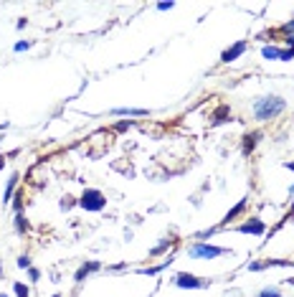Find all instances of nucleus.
<instances>
[{
	"label": "nucleus",
	"instance_id": "22",
	"mask_svg": "<svg viewBox=\"0 0 294 297\" xmlns=\"http://www.w3.org/2000/svg\"><path fill=\"white\" fill-rule=\"evenodd\" d=\"M281 31H284L286 36H291V33H294V21H289V23H284V28H281Z\"/></svg>",
	"mask_w": 294,
	"mask_h": 297
},
{
	"label": "nucleus",
	"instance_id": "27",
	"mask_svg": "<svg viewBox=\"0 0 294 297\" xmlns=\"http://www.w3.org/2000/svg\"><path fill=\"white\" fill-rule=\"evenodd\" d=\"M284 168H289V171H294V163H286V165H284Z\"/></svg>",
	"mask_w": 294,
	"mask_h": 297
},
{
	"label": "nucleus",
	"instance_id": "31",
	"mask_svg": "<svg viewBox=\"0 0 294 297\" xmlns=\"http://www.w3.org/2000/svg\"><path fill=\"white\" fill-rule=\"evenodd\" d=\"M54 297H61V294H54Z\"/></svg>",
	"mask_w": 294,
	"mask_h": 297
},
{
	"label": "nucleus",
	"instance_id": "13",
	"mask_svg": "<svg viewBox=\"0 0 294 297\" xmlns=\"http://www.w3.org/2000/svg\"><path fill=\"white\" fill-rule=\"evenodd\" d=\"M16 186H18V173H13V176H11V181H8V186H6V193H3V203H8V201L13 198Z\"/></svg>",
	"mask_w": 294,
	"mask_h": 297
},
{
	"label": "nucleus",
	"instance_id": "19",
	"mask_svg": "<svg viewBox=\"0 0 294 297\" xmlns=\"http://www.w3.org/2000/svg\"><path fill=\"white\" fill-rule=\"evenodd\" d=\"M16 229H18V231H21V234H23V231H26V219H23V216H21V214H16Z\"/></svg>",
	"mask_w": 294,
	"mask_h": 297
},
{
	"label": "nucleus",
	"instance_id": "5",
	"mask_svg": "<svg viewBox=\"0 0 294 297\" xmlns=\"http://www.w3.org/2000/svg\"><path fill=\"white\" fill-rule=\"evenodd\" d=\"M246 49H249V44H246V41H238V44H233L231 49H226V51L221 54V61H223V64H231V61H236L238 56H243Z\"/></svg>",
	"mask_w": 294,
	"mask_h": 297
},
{
	"label": "nucleus",
	"instance_id": "24",
	"mask_svg": "<svg viewBox=\"0 0 294 297\" xmlns=\"http://www.w3.org/2000/svg\"><path fill=\"white\" fill-rule=\"evenodd\" d=\"M16 214H21V208H23V196H16Z\"/></svg>",
	"mask_w": 294,
	"mask_h": 297
},
{
	"label": "nucleus",
	"instance_id": "15",
	"mask_svg": "<svg viewBox=\"0 0 294 297\" xmlns=\"http://www.w3.org/2000/svg\"><path fill=\"white\" fill-rule=\"evenodd\" d=\"M173 244H175V241H170V239H163L158 246H153V249H150V257H160V254H163V251H168Z\"/></svg>",
	"mask_w": 294,
	"mask_h": 297
},
{
	"label": "nucleus",
	"instance_id": "29",
	"mask_svg": "<svg viewBox=\"0 0 294 297\" xmlns=\"http://www.w3.org/2000/svg\"><path fill=\"white\" fill-rule=\"evenodd\" d=\"M3 163H6V158H0V168H3Z\"/></svg>",
	"mask_w": 294,
	"mask_h": 297
},
{
	"label": "nucleus",
	"instance_id": "6",
	"mask_svg": "<svg viewBox=\"0 0 294 297\" xmlns=\"http://www.w3.org/2000/svg\"><path fill=\"white\" fill-rule=\"evenodd\" d=\"M238 231H241V234H251V236H261V234L266 231V226H264V221H259V219H249L246 224L238 226Z\"/></svg>",
	"mask_w": 294,
	"mask_h": 297
},
{
	"label": "nucleus",
	"instance_id": "10",
	"mask_svg": "<svg viewBox=\"0 0 294 297\" xmlns=\"http://www.w3.org/2000/svg\"><path fill=\"white\" fill-rule=\"evenodd\" d=\"M112 114H117V117H142V114H147V109H134V107H117Z\"/></svg>",
	"mask_w": 294,
	"mask_h": 297
},
{
	"label": "nucleus",
	"instance_id": "8",
	"mask_svg": "<svg viewBox=\"0 0 294 297\" xmlns=\"http://www.w3.org/2000/svg\"><path fill=\"white\" fill-rule=\"evenodd\" d=\"M99 269H102V264H99V262H89V264H81V267L76 269L74 279H76V282H81L84 277H89L91 272H99Z\"/></svg>",
	"mask_w": 294,
	"mask_h": 297
},
{
	"label": "nucleus",
	"instance_id": "12",
	"mask_svg": "<svg viewBox=\"0 0 294 297\" xmlns=\"http://www.w3.org/2000/svg\"><path fill=\"white\" fill-rule=\"evenodd\" d=\"M261 56L269 59V61H279V59H281V49H276V46H264V49H261Z\"/></svg>",
	"mask_w": 294,
	"mask_h": 297
},
{
	"label": "nucleus",
	"instance_id": "2",
	"mask_svg": "<svg viewBox=\"0 0 294 297\" xmlns=\"http://www.w3.org/2000/svg\"><path fill=\"white\" fill-rule=\"evenodd\" d=\"M188 254H190L193 259H216V257L226 254V249L213 246V244H206V241H195V244L188 249Z\"/></svg>",
	"mask_w": 294,
	"mask_h": 297
},
{
	"label": "nucleus",
	"instance_id": "20",
	"mask_svg": "<svg viewBox=\"0 0 294 297\" xmlns=\"http://www.w3.org/2000/svg\"><path fill=\"white\" fill-rule=\"evenodd\" d=\"M18 267H21V269H31V257H26V254L18 257Z\"/></svg>",
	"mask_w": 294,
	"mask_h": 297
},
{
	"label": "nucleus",
	"instance_id": "21",
	"mask_svg": "<svg viewBox=\"0 0 294 297\" xmlns=\"http://www.w3.org/2000/svg\"><path fill=\"white\" fill-rule=\"evenodd\" d=\"M28 49H31V41H18V44H16V51H18V54H21V51H28Z\"/></svg>",
	"mask_w": 294,
	"mask_h": 297
},
{
	"label": "nucleus",
	"instance_id": "28",
	"mask_svg": "<svg viewBox=\"0 0 294 297\" xmlns=\"http://www.w3.org/2000/svg\"><path fill=\"white\" fill-rule=\"evenodd\" d=\"M286 282H289V284H291V287H294V277H289V279H286Z\"/></svg>",
	"mask_w": 294,
	"mask_h": 297
},
{
	"label": "nucleus",
	"instance_id": "9",
	"mask_svg": "<svg viewBox=\"0 0 294 297\" xmlns=\"http://www.w3.org/2000/svg\"><path fill=\"white\" fill-rule=\"evenodd\" d=\"M231 119V109L223 104V107H218L216 112H213V117H211V124H223V122H228Z\"/></svg>",
	"mask_w": 294,
	"mask_h": 297
},
{
	"label": "nucleus",
	"instance_id": "11",
	"mask_svg": "<svg viewBox=\"0 0 294 297\" xmlns=\"http://www.w3.org/2000/svg\"><path fill=\"white\" fill-rule=\"evenodd\" d=\"M259 137H261V132H251V135H246V137H243V153H246V155H249V153H254V147H256Z\"/></svg>",
	"mask_w": 294,
	"mask_h": 297
},
{
	"label": "nucleus",
	"instance_id": "16",
	"mask_svg": "<svg viewBox=\"0 0 294 297\" xmlns=\"http://www.w3.org/2000/svg\"><path fill=\"white\" fill-rule=\"evenodd\" d=\"M13 289H16V294H18V297H31V292H28V287H26L23 282H16V284H13Z\"/></svg>",
	"mask_w": 294,
	"mask_h": 297
},
{
	"label": "nucleus",
	"instance_id": "23",
	"mask_svg": "<svg viewBox=\"0 0 294 297\" xmlns=\"http://www.w3.org/2000/svg\"><path fill=\"white\" fill-rule=\"evenodd\" d=\"M175 3H158V11H173Z\"/></svg>",
	"mask_w": 294,
	"mask_h": 297
},
{
	"label": "nucleus",
	"instance_id": "14",
	"mask_svg": "<svg viewBox=\"0 0 294 297\" xmlns=\"http://www.w3.org/2000/svg\"><path fill=\"white\" fill-rule=\"evenodd\" d=\"M243 208H246V198H243V201H238V203H236V206H233V208H231V211L226 214L223 224H228V221H233L236 216H241V214H243Z\"/></svg>",
	"mask_w": 294,
	"mask_h": 297
},
{
	"label": "nucleus",
	"instance_id": "7",
	"mask_svg": "<svg viewBox=\"0 0 294 297\" xmlns=\"http://www.w3.org/2000/svg\"><path fill=\"white\" fill-rule=\"evenodd\" d=\"M294 262H286V259H264V262H251L249 269L251 272H259V269H266V267H291Z\"/></svg>",
	"mask_w": 294,
	"mask_h": 297
},
{
	"label": "nucleus",
	"instance_id": "26",
	"mask_svg": "<svg viewBox=\"0 0 294 297\" xmlns=\"http://www.w3.org/2000/svg\"><path fill=\"white\" fill-rule=\"evenodd\" d=\"M286 44H289V49H294V33H291V36H286Z\"/></svg>",
	"mask_w": 294,
	"mask_h": 297
},
{
	"label": "nucleus",
	"instance_id": "17",
	"mask_svg": "<svg viewBox=\"0 0 294 297\" xmlns=\"http://www.w3.org/2000/svg\"><path fill=\"white\" fill-rule=\"evenodd\" d=\"M259 297H281V292L274 289V287H264V289L259 292Z\"/></svg>",
	"mask_w": 294,
	"mask_h": 297
},
{
	"label": "nucleus",
	"instance_id": "25",
	"mask_svg": "<svg viewBox=\"0 0 294 297\" xmlns=\"http://www.w3.org/2000/svg\"><path fill=\"white\" fill-rule=\"evenodd\" d=\"M28 277H31V279H33V282H36V279H38V277H41V272H38V269H36V267H31V269H28Z\"/></svg>",
	"mask_w": 294,
	"mask_h": 297
},
{
	"label": "nucleus",
	"instance_id": "18",
	"mask_svg": "<svg viewBox=\"0 0 294 297\" xmlns=\"http://www.w3.org/2000/svg\"><path fill=\"white\" fill-rule=\"evenodd\" d=\"M132 124H134L132 119H127V122H117V124H114V130H117V132H124V130H129Z\"/></svg>",
	"mask_w": 294,
	"mask_h": 297
},
{
	"label": "nucleus",
	"instance_id": "3",
	"mask_svg": "<svg viewBox=\"0 0 294 297\" xmlns=\"http://www.w3.org/2000/svg\"><path fill=\"white\" fill-rule=\"evenodd\" d=\"M79 206H81V208H86V211H102V208L107 206V198H104V193H102V191L89 188V191H84V196H81Z\"/></svg>",
	"mask_w": 294,
	"mask_h": 297
},
{
	"label": "nucleus",
	"instance_id": "1",
	"mask_svg": "<svg viewBox=\"0 0 294 297\" xmlns=\"http://www.w3.org/2000/svg\"><path fill=\"white\" fill-rule=\"evenodd\" d=\"M284 99L281 97H261V99H256V104H254V117L256 119H261V122H266V119H274L276 114H281L284 112Z\"/></svg>",
	"mask_w": 294,
	"mask_h": 297
},
{
	"label": "nucleus",
	"instance_id": "4",
	"mask_svg": "<svg viewBox=\"0 0 294 297\" xmlns=\"http://www.w3.org/2000/svg\"><path fill=\"white\" fill-rule=\"evenodd\" d=\"M175 284H178L180 289H203V287L211 284V279H201V277H195V274L180 272V274L175 277Z\"/></svg>",
	"mask_w": 294,
	"mask_h": 297
},
{
	"label": "nucleus",
	"instance_id": "30",
	"mask_svg": "<svg viewBox=\"0 0 294 297\" xmlns=\"http://www.w3.org/2000/svg\"><path fill=\"white\" fill-rule=\"evenodd\" d=\"M0 297H8V294H0Z\"/></svg>",
	"mask_w": 294,
	"mask_h": 297
}]
</instances>
